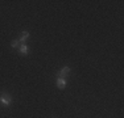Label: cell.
Listing matches in <instances>:
<instances>
[{
    "mask_svg": "<svg viewBox=\"0 0 124 118\" xmlns=\"http://www.w3.org/2000/svg\"><path fill=\"white\" fill-rule=\"evenodd\" d=\"M66 85H67V83L63 78H57V87L60 88V89H65Z\"/></svg>",
    "mask_w": 124,
    "mask_h": 118,
    "instance_id": "277c9868",
    "label": "cell"
},
{
    "mask_svg": "<svg viewBox=\"0 0 124 118\" xmlns=\"http://www.w3.org/2000/svg\"><path fill=\"white\" fill-rule=\"evenodd\" d=\"M31 37V34H29V32H26V30H24V32H21L20 33V37H19V41H20V43L21 45H24V43L26 42V39Z\"/></svg>",
    "mask_w": 124,
    "mask_h": 118,
    "instance_id": "3957f363",
    "label": "cell"
},
{
    "mask_svg": "<svg viewBox=\"0 0 124 118\" xmlns=\"http://www.w3.org/2000/svg\"><path fill=\"white\" fill-rule=\"evenodd\" d=\"M13 102V97L7 92H1L0 93V104L4 106H9Z\"/></svg>",
    "mask_w": 124,
    "mask_h": 118,
    "instance_id": "6da1fadb",
    "label": "cell"
},
{
    "mask_svg": "<svg viewBox=\"0 0 124 118\" xmlns=\"http://www.w3.org/2000/svg\"><path fill=\"white\" fill-rule=\"evenodd\" d=\"M20 45H21V43H20V41H19V39H13L12 42H11V46H12L13 49H19Z\"/></svg>",
    "mask_w": 124,
    "mask_h": 118,
    "instance_id": "8992f818",
    "label": "cell"
},
{
    "mask_svg": "<svg viewBox=\"0 0 124 118\" xmlns=\"http://www.w3.org/2000/svg\"><path fill=\"white\" fill-rule=\"evenodd\" d=\"M70 75V67H67V66H63V68H62L60 72L57 73V78H67V76Z\"/></svg>",
    "mask_w": 124,
    "mask_h": 118,
    "instance_id": "7a4b0ae2",
    "label": "cell"
},
{
    "mask_svg": "<svg viewBox=\"0 0 124 118\" xmlns=\"http://www.w3.org/2000/svg\"><path fill=\"white\" fill-rule=\"evenodd\" d=\"M19 52L20 54H23V55H26L28 54V46L25 45H20V47H19Z\"/></svg>",
    "mask_w": 124,
    "mask_h": 118,
    "instance_id": "5b68a950",
    "label": "cell"
}]
</instances>
